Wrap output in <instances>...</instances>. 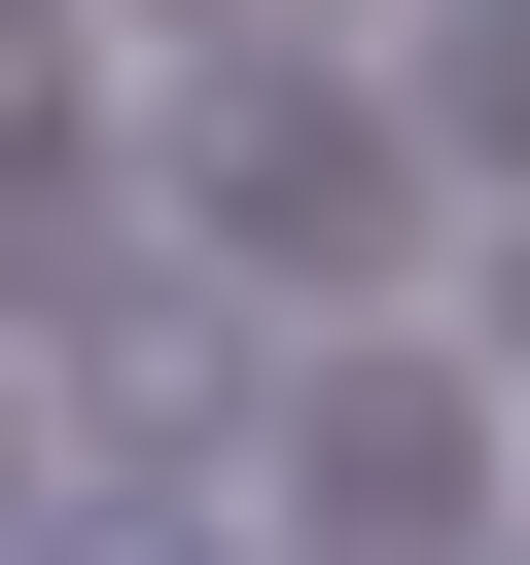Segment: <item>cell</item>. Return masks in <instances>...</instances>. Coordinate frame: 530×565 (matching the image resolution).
<instances>
[{"label":"cell","mask_w":530,"mask_h":565,"mask_svg":"<svg viewBox=\"0 0 530 565\" xmlns=\"http://www.w3.org/2000/svg\"><path fill=\"white\" fill-rule=\"evenodd\" d=\"M35 565H212V530H177V494H71V530H35Z\"/></svg>","instance_id":"obj_4"},{"label":"cell","mask_w":530,"mask_h":565,"mask_svg":"<svg viewBox=\"0 0 530 565\" xmlns=\"http://www.w3.org/2000/svg\"><path fill=\"white\" fill-rule=\"evenodd\" d=\"M495 388H530V212H495Z\"/></svg>","instance_id":"obj_6"},{"label":"cell","mask_w":530,"mask_h":565,"mask_svg":"<svg viewBox=\"0 0 530 565\" xmlns=\"http://www.w3.org/2000/svg\"><path fill=\"white\" fill-rule=\"evenodd\" d=\"M283 530H318V565H459V530H495V388H459V353L283 388Z\"/></svg>","instance_id":"obj_3"},{"label":"cell","mask_w":530,"mask_h":565,"mask_svg":"<svg viewBox=\"0 0 530 565\" xmlns=\"http://www.w3.org/2000/svg\"><path fill=\"white\" fill-rule=\"evenodd\" d=\"M459 141H530V0H495V35H459Z\"/></svg>","instance_id":"obj_5"},{"label":"cell","mask_w":530,"mask_h":565,"mask_svg":"<svg viewBox=\"0 0 530 565\" xmlns=\"http://www.w3.org/2000/svg\"><path fill=\"white\" fill-rule=\"evenodd\" d=\"M0 353H35L71 424H247V282H212V247H71V212H0Z\"/></svg>","instance_id":"obj_2"},{"label":"cell","mask_w":530,"mask_h":565,"mask_svg":"<svg viewBox=\"0 0 530 565\" xmlns=\"http://www.w3.org/2000/svg\"><path fill=\"white\" fill-rule=\"evenodd\" d=\"M177 177H212V247H283V282H389V247H424V106H353V71H212Z\"/></svg>","instance_id":"obj_1"}]
</instances>
